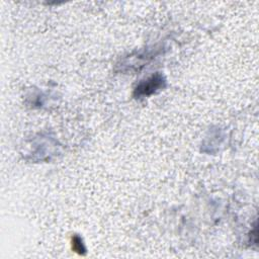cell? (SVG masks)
<instances>
[{
    "label": "cell",
    "instance_id": "6da1fadb",
    "mask_svg": "<svg viewBox=\"0 0 259 259\" xmlns=\"http://www.w3.org/2000/svg\"><path fill=\"white\" fill-rule=\"evenodd\" d=\"M166 86L165 78L160 74L156 73L146 80L141 81L135 88L134 95L136 98H142L150 96Z\"/></svg>",
    "mask_w": 259,
    "mask_h": 259
},
{
    "label": "cell",
    "instance_id": "7a4b0ae2",
    "mask_svg": "<svg viewBox=\"0 0 259 259\" xmlns=\"http://www.w3.org/2000/svg\"><path fill=\"white\" fill-rule=\"evenodd\" d=\"M72 248L75 252H77L79 254H84L85 251H86L85 246H84L81 238L77 235L72 238Z\"/></svg>",
    "mask_w": 259,
    "mask_h": 259
}]
</instances>
